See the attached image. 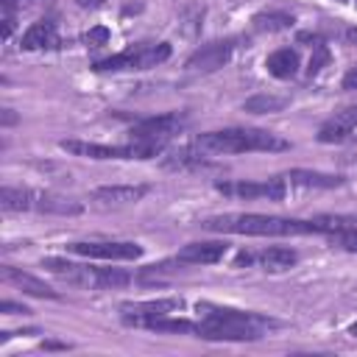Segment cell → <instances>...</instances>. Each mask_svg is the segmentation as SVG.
I'll use <instances>...</instances> for the list:
<instances>
[{"label":"cell","mask_w":357,"mask_h":357,"mask_svg":"<svg viewBox=\"0 0 357 357\" xmlns=\"http://www.w3.org/2000/svg\"><path fill=\"white\" fill-rule=\"evenodd\" d=\"M198 324L195 335L204 340H259L268 329L276 326V321L259 315V312H245V310H231V307H215V304H198Z\"/></svg>","instance_id":"6da1fadb"},{"label":"cell","mask_w":357,"mask_h":357,"mask_svg":"<svg viewBox=\"0 0 357 357\" xmlns=\"http://www.w3.org/2000/svg\"><path fill=\"white\" fill-rule=\"evenodd\" d=\"M209 231H229V234H251V237H284V234H315L312 220H296V218H276V215H259V212H243V215H218L206 218L201 223Z\"/></svg>","instance_id":"7a4b0ae2"},{"label":"cell","mask_w":357,"mask_h":357,"mask_svg":"<svg viewBox=\"0 0 357 357\" xmlns=\"http://www.w3.org/2000/svg\"><path fill=\"white\" fill-rule=\"evenodd\" d=\"M201 153H248V151H287L290 142L265 128H223L206 131L192 139Z\"/></svg>","instance_id":"3957f363"},{"label":"cell","mask_w":357,"mask_h":357,"mask_svg":"<svg viewBox=\"0 0 357 357\" xmlns=\"http://www.w3.org/2000/svg\"><path fill=\"white\" fill-rule=\"evenodd\" d=\"M170 59V45L167 42H142V45H131L123 53H114L109 59H100L92 64V70L98 73H109V70H148L156 67L162 61Z\"/></svg>","instance_id":"277c9868"},{"label":"cell","mask_w":357,"mask_h":357,"mask_svg":"<svg viewBox=\"0 0 357 357\" xmlns=\"http://www.w3.org/2000/svg\"><path fill=\"white\" fill-rule=\"evenodd\" d=\"M187 126L184 112H165L156 117H145L131 128V139H153V142H167Z\"/></svg>","instance_id":"5b68a950"},{"label":"cell","mask_w":357,"mask_h":357,"mask_svg":"<svg viewBox=\"0 0 357 357\" xmlns=\"http://www.w3.org/2000/svg\"><path fill=\"white\" fill-rule=\"evenodd\" d=\"M218 192L231 195V198H268V201H282L287 195L284 178H265V181H218Z\"/></svg>","instance_id":"8992f818"},{"label":"cell","mask_w":357,"mask_h":357,"mask_svg":"<svg viewBox=\"0 0 357 357\" xmlns=\"http://www.w3.org/2000/svg\"><path fill=\"white\" fill-rule=\"evenodd\" d=\"M234 53V42L231 39H215L201 45L190 59H187V70L192 73H212L218 67H223Z\"/></svg>","instance_id":"52a82bcc"},{"label":"cell","mask_w":357,"mask_h":357,"mask_svg":"<svg viewBox=\"0 0 357 357\" xmlns=\"http://www.w3.org/2000/svg\"><path fill=\"white\" fill-rule=\"evenodd\" d=\"M184 301L181 298H156V301H128V304H120V315L126 324H134V326H142V321L148 318H159V315H170L176 310H181Z\"/></svg>","instance_id":"ba28073f"},{"label":"cell","mask_w":357,"mask_h":357,"mask_svg":"<svg viewBox=\"0 0 357 357\" xmlns=\"http://www.w3.org/2000/svg\"><path fill=\"white\" fill-rule=\"evenodd\" d=\"M70 251L92 259H137L142 257V245L137 243H70Z\"/></svg>","instance_id":"9c48e42d"},{"label":"cell","mask_w":357,"mask_h":357,"mask_svg":"<svg viewBox=\"0 0 357 357\" xmlns=\"http://www.w3.org/2000/svg\"><path fill=\"white\" fill-rule=\"evenodd\" d=\"M296 259H298L296 251L293 248H282V245H271V248L257 251V254H251V251H240L237 254V265H254V262H259V268H265L271 273H279V271L293 268Z\"/></svg>","instance_id":"30bf717a"},{"label":"cell","mask_w":357,"mask_h":357,"mask_svg":"<svg viewBox=\"0 0 357 357\" xmlns=\"http://www.w3.org/2000/svg\"><path fill=\"white\" fill-rule=\"evenodd\" d=\"M42 268H47L59 279H64L70 284H81V287H95V279H98V268L78 265V262H70V259H61V257H45Z\"/></svg>","instance_id":"8fae6325"},{"label":"cell","mask_w":357,"mask_h":357,"mask_svg":"<svg viewBox=\"0 0 357 357\" xmlns=\"http://www.w3.org/2000/svg\"><path fill=\"white\" fill-rule=\"evenodd\" d=\"M226 251H229V245L223 240H201V243L184 245L178 251V262H187V265H212V262H220Z\"/></svg>","instance_id":"7c38bea8"},{"label":"cell","mask_w":357,"mask_h":357,"mask_svg":"<svg viewBox=\"0 0 357 357\" xmlns=\"http://www.w3.org/2000/svg\"><path fill=\"white\" fill-rule=\"evenodd\" d=\"M59 45H61V39H59V28H56L53 20H39V22H33V25L22 33V42H20L22 50H53V47H59Z\"/></svg>","instance_id":"4fadbf2b"},{"label":"cell","mask_w":357,"mask_h":357,"mask_svg":"<svg viewBox=\"0 0 357 357\" xmlns=\"http://www.w3.org/2000/svg\"><path fill=\"white\" fill-rule=\"evenodd\" d=\"M145 195H148V187L145 184H106V187L92 190V201L106 204V206L109 204H114V206H120V204H137Z\"/></svg>","instance_id":"5bb4252c"},{"label":"cell","mask_w":357,"mask_h":357,"mask_svg":"<svg viewBox=\"0 0 357 357\" xmlns=\"http://www.w3.org/2000/svg\"><path fill=\"white\" fill-rule=\"evenodd\" d=\"M354 128H357V106H346V109L337 112L329 123L321 126L318 139H321V142H346Z\"/></svg>","instance_id":"9a60e30c"},{"label":"cell","mask_w":357,"mask_h":357,"mask_svg":"<svg viewBox=\"0 0 357 357\" xmlns=\"http://www.w3.org/2000/svg\"><path fill=\"white\" fill-rule=\"evenodd\" d=\"M3 279L11 282L14 287H20V290L28 293V296H36V298H59V293H56L50 284H45L42 279H36V276H31V273H25V271H20V268L3 265Z\"/></svg>","instance_id":"2e32d148"},{"label":"cell","mask_w":357,"mask_h":357,"mask_svg":"<svg viewBox=\"0 0 357 357\" xmlns=\"http://www.w3.org/2000/svg\"><path fill=\"white\" fill-rule=\"evenodd\" d=\"M33 206L39 212H50V215H81L84 212V204L81 201H73L67 195H59V192H39Z\"/></svg>","instance_id":"e0dca14e"},{"label":"cell","mask_w":357,"mask_h":357,"mask_svg":"<svg viewBox=\"0 0 357 357\" xmlns=\"http://www.w3.org/2000/svg\"><path fill=\"white\" fill-rule=\"evenodd\" d=\"M265 67L273 78H293L298 73V53L290 47H279L265 59Z\"/></svg>","instance_id":"ac0fdd59"},{"label":"cell","mask_w":357,"mask_h":357,"mask_svg":"<svg viewBox=\"0 0 357 357\" xmlns=\"http://www.w3.org/2000/svg\"><path fill=\"white\" fill-rule=\"evenodd\" d=\"M287 178L296 187H315V190H332V187H340L343 184V176L318 173V170H290Z\"/></svg>","instance_id":"d6986e66"},{"label":"cell","mask_w":357,"mask_h":357,"mask_svg":"<svg viewBox=\"0 0 357 357\" xmlns=\"http://www.w3.org/2000/svg\"><path fill=\"white\" fill-rule=\"evenodd\" d=\"M251 25H254V31H262V33L287 31L293 25V14H287V11H259V14H254Z\"/></svg>","instance_id":"ffe728a7"},{"label":"cell","mask_w":357,"mask_h":357,"mask_svg":"<svg viewBox=\"0 0 357 357\" xmlns=\"http://www.w3.org/2000/svg\"><path fill=\"white\" fill-rule=\"evenodd\" d=\"M36 201V192L31 190H22V187H3L0 192V206L6 212H22V209H31Z\"/></svg>","instance_id":"44dd1931"},{"label":"cell","mask_w":357,"mask_h":357,"mask_svg":"<svg viewBox=\"0 0 357 357\" xmlns=\"http://www.w3.org/2000/svg\"><path fill=\"white\" fill-rule=\"evenodd\" d=\"M287 106V98H279V95H254L243 103V112H251V114H268V112H282Z\"/></svg>","instance_id":"7402d4cb"},{"label":"cell","mask_w":357,"mask_h":357,"mask_svg":"<svg viewBox=\"0 0 357 357\" xmlns=\"http://www.w3.org/2000/svg\"><path fill=\"white\" fill-rule=\"evenodd\" d=\"M354 226V218H346V215H318L312 218V229L321 231V234H335L340 229H349Z\"/></svg>","instance_id":"603a6c76"},{"label":"cell","mask_w":357,"mask_h":357,"mask_svg":"<svg viewBox=\"0 0 357 357\" xmlns=\"http://www.w3.org/2000/svg\"><path fill=\"white\" fill-rule=\"evenodd\" d=\"M131 282V273L123 268H98L95 287H126Z\"/></svg>","instance_id":"cb8c5ba5"},{"label":"cell","mask_w":357,"mask_h":357,"mask_svg":"<svg viewBox=\"0 0 357 357\" xmlns=\"http://www.w3.org/2000/svg\"><path fill=\"white\" fill-rule=\"evenodd\" d=\"M332 240H335V245H340L343 251L357 254V226H349V229L335 231V234H332Z\"/></svg>","instance_id":"d4e9b609"},{"label":"cell","mask_w":357,"mask_h":357,"mask_svg":"<svg viewBox=\"0 0 357 357\" xmlns=\"http://www.w3.org/2000/svg\"><path fill=\"white\" fill-rule=\"evenodd\" d=\"M326 64H329V50H326V45L321 42V45H315V47H312V59H310L307 73H310V75H318Z\"/></svg>","instance_id":"484cf974"},{"label":"cell","mask_w":357,"mask_h":357,"mask_svg":"<svg viewBox=\"0 0 357 357\" xmlns=\"http://www.w3.org/2000/svg\"><path fill=\"white\" fill-rule=\"evenodd\" d=\"M84 42H86V47H100V45L109 42V31L98 25V28H92V31L84 33Z\"/></svg>","instance_id":"4316f807"},{"label":"cell","mask_w":357,"mask_h":357,"mask_svg":"<svg viewBox=\"0 0 357 357\" xmlns=\"http://www.w3.org/2000/svg\"><path fill=\"white\" fill-rule=\"evenodd\" d=\"M0 310H3L6 315H28V312H31L28 307H22V304H11V301H3Z\"/></svg>","instance_id":"83f0119b"},{"label":"cell","mask_w":357,"mask_h":357,"mask_svg":"<svg viewBox=\"0 0 357 357\" xmlns=\"http://www.w3.org/2000/svg\"><path fill=\"white\" fill-rule=\"evenodd\" d=\"M343 89H357V67H351V70L343 75Z\"/></svg>","instance_id":"f1b7e54d"},{"label":"cell","mask_w":357,"mask_h":357,"mask_svg":"<svg viewBox=\"0 0 357 357\" xmlns=\"http://www.w3.org/2000/svg\"><path fill=\"white\" fill-rule=\"evenodd\" d=\"M42 349H45V351H59V349H70V346H67V343H56V340H45Z\"/></svg>","instance_id":"f546056e"},{"label":"cell","mask_w":357,"mask_h":357,"mask_svg":"<svg viewBox=\"0 0 357 357\" xmlns=\"http://www.w3.org/2000/svg\"><path fill=\"white\" fill-rule=\"evenodd\" d=\"M25 3H31V0H3V8H6V14H11L14 6H25Z\"/></svg>","instance_id":"4dcf8cb0"},{"label":"cell","mask_w":357,"mask_h":357,"mask_svg":"<svg viewBox=\"0 0 357 357\" xmlns=\"http://www.w3.org/2000/svg\"><path fill=\"white\" fill-rule=\"evenodd\" d=\"M78 6H84V8H95V6H103L106 0H75Z\"/></svg>","instance_id":"1f68e13d"},{"label":"cell","mask_w":357,"mask_h":357,"mask_svg":"<svg viewBox=\"0 0 357 357\" xmlns=\"http://www.w3.org/2000/svg\"><path fill=\"white\" fill-rule=\"evenodd\" d=\"M346 39H349L351 45H357V28H349V31H346Z\"/></svg>","instance_id":"d6a6232c"},{"label":"cell","mask_w":357,"mask_h":357,"mask_svg":"<svg viewBox=\"0 0 357 357\" xmlns=\"http://www.w3.org/2000/svg\"><path fill=\"white\" fill-rule=\"evenodd\" d=\"M3 120H6V123H14V114H11V109H6V114H3Z\"/></svg>","instance_id":"836d02e7"},{"label":"cell","mask_w":357,"mask_h":357,"mask_svg":"<svg viewBox=\"0 0 357 357\" xmlns=\"http://www.w3.org/2000/svg\"><path fill=\"white\" fill-rule=\"evenodd\" d=\"M349 335H351V337H357V321H354V324L349 326Z\"/></svg>","instance_id":"e575fe53"},{"label":"cell","mask_w":357,"mask_h":357,"mask_svg":"<svg viewBox=\"0 0 357 357\" xmlns=\"http://www.w3.org/2000/svg\"><path fill=\"white\" fill-rule=\"evenodd\" d=\"M340 3H346V0H340Z\"/></svg>","instance_id":"d590c367"}]
</instances>
